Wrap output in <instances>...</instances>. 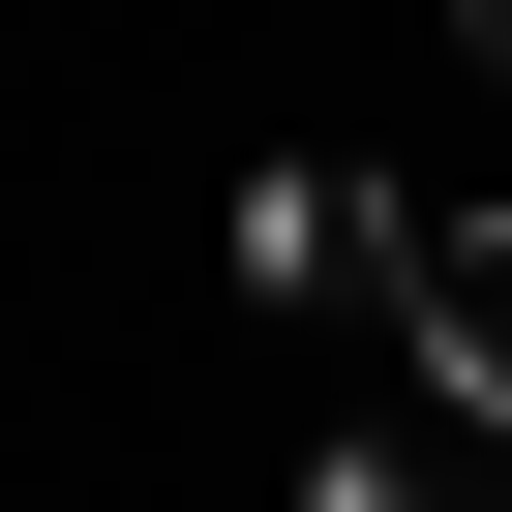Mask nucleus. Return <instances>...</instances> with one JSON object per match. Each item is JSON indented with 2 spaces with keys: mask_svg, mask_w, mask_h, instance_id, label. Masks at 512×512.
I'll list each match as a JSON object with an SVG mask.
<instances>
[{
  "mask_svg": "<svg viewBox=\"0 0 512 512\" xmlns=\"http://www.w3.org/2000/svg\"><path fill=\"white\" fill-rule=\"evenodd\" d=\"M482 512H512V422H482Z\"/></svg>",
  "mask_w": 512,
  "mask_h": 512,
  "instance_id": "5",
  "label": "nucleus"
},
{
  "mask_svg": "<svg viewBox=\"0 0 512 512\" xmlns=\"http://www.w3.org/2000/svg\"><path fill=\"white\" fill-rule=\"evenodd\" d=\"M302 512H482V452H452V392H422V422H332V482H302Z\"/></svg>",
  "mask_w": 512,
  "mask_h": 512,
  "instance_id": "3",
  "label": "nucleus"
},
{
  "mask_svg": "<svg viewBox=\"0 0 512 512\" xmlns=\"http://www.w3.org/2000/svg\"><path fill=\"white\" fill-rule=\"evenodd\" d=\"M392 362H422L452 422H512V211H422V241H392Z\"/></svg>",
  "mask_w": 512,
  "mask_h": 512,
  "instance_id": "2",
  "label": "nucleus"
},
{
  "mask_svg": "<svg viewBox=\"0 0 512 512\" xmlns=\"http://www.w3.org/2000/svg\"><path fill=\"white\" fill-rule=\"evenodd\" d=\"M452 61H482V91H512V0H452Z\"/></svg>",
  "mask_w": 512,
  "mask_h": 512,
  "instance_id": "4",
  "label": "nucleus"
},
{
  "mask_svg": "<svg viewBox=\"0 0 512 512\" xmlns=\"http://www.w3.org/2000/svg\"><path fill=\"white\" fill-rule=\"evenodd\" d=\"M392 181H332V151H272V181H241V302H272V332H392Z\"/></svg>",
  "mask_w": 512,
  "mask_h": 512,
  "instance_id": "1",
  "label": "nucleus"
}]
</instances>
